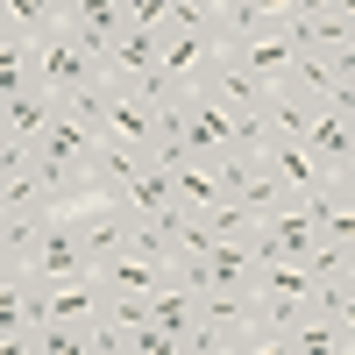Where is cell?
Returning a JSON list of instances; mask_svg holds the SVG:
<instances>
[{
  "mask_svg": "<svg viewBox=\"0 0 355 355\" xmlns=\"http://www.w3.org/2000/svg\"><path fill=\"white\" fill-rule=\"evenodd\" d=\"M327 348H355V341H348L341 320H334V313H320V306H313L291 334H277V355H327Z\"/></svg>",
  "mask_w": 355,
  "mask_h": 355,
  "instance_id": "17",
  "label": "cell"
},
{
  "mask_svg": "<svg viewBox=\"0 0 355 355\" xmlns=\"http://www.w3.org/2000/svg\"><path fill=\"white\" fill-rule=\"evenodd\" d=\"M306 277H313V284H341V277H355V249H341V242H327V234H320L313 256H306Z\"/></svg>",
  "mask_w": 355,
  "mask_h": 355,
  "instance_id": "24",
  "label": "cell"
},
{
  "mask_svg": "<svg viewBox=\"0 0 355 355\" xmlns=\"http://www.w3.org/2000/svg\"><path fill=\"white\" fill-rule=\"evenodd\" d=\"M64 21L78 28V43H85V50H100V57L128 36V8H121V0H78Z\"/></svg>",
  "mask_w": 355,
  "mask_h": 355,
  "instance_id": "12",
  "label": "cell"
},
{
  "mask_svg": "<svg viewBox=\"0 0 355 355\" xmlns=\"http://www.w3.org/2000/svg\"><path fill=\"white\" fill-rule=\"evenodd\" d=\"M150 64H164V36H157V28H128V36L107 50V85H114V93H128V78L150 71Z\"/></svg>",
  "mask_w": 355,
  "mask_h": 355,
  "instance_id": "13",
  "label": "cell"
},
{
  "mask_svg": "<svg viewBox=\"0 0 355 355\" xmlns=\"http://www.w3.org/2000/svg\"><path fill=\"white\" fill-rule=\"evenodd\" d=\"M64 21V0H0V28H15V36H50V28Z\"/></svg>",
  "mask_w": 355,
  "mask_h": 355,
  "instance_id": "21",
  "label": "cell"
},
{
  "mask_svg": "<svg viewBox=\"0 0 355 355\" xmlns=\"http://www.w3.org/2000/svg\"><path fill=\"white\" fill-rule=\"evenodd\" d=\"M199 93H214V100H220L227 114H263V100H270V85H263V78H256V71L242 64V57L227 50L220 64H214V78L199 85Z\"/></svg>",
  "mask_w": 355,
  "mask_h": 355,
  "instance_id": "9",
  "label": "cell"
},
{
  "mask_svg": "<svg viewBox=\"0 0 355 355\" xmlns=\"http://www.w3.org/2000/svg\"><path fill=\"white\" fill-rule=\"evenodd\" d=\"M64 114V100L50 93V85L21 78L15 93H0V135H21V142H43V128Z\"/></svg>",
  "mask_w": 355,
  "mask_h": 355,
  "instance_id": "5",
  "label": "cell"
},
{
  "mask_svg": "<svg viewBox=\"0 0 355 355\" xmlns=\"http://www.w3.org/2000/svg\"><path fill=\"white\" fill-rule=\"evenodd\" d=\"M28 78L50 85L57 100H71V93H85V85H100V78H107V57H100V50H85L71 21H57L50 36H36V50H28Z\"/></svg>",
  "mask_w": 355,
  "mask_h": 355,
  "instance_id": "1",
  "label": "cell"
},
{
  "mask_svg": "<svg viewBox=\"0 0 355 355\" xmlns=\"http://www.w3.org/2000/svg\"><path fill=\"white\" fill-rule=\"evenodd\" d=\"M185 135H192V150L206 157V164H220V157H234V114L214 100V93H185Z\"/></svg>",
  "mask_w": 355,
  "mask_h": 355,
  "instance_id": "8",
  "label": "cell"
},
{
  "mask_svg": "<svg viewBox=\"0 0 355 355\" xmlns=\"http://www.w3.org/2000/svg\"><path fill=\"white\" fill-rule=\"evenodd\" d=\"M348 128H355V114H348Z\"/></svg>",
  "mask_w": 355,
  "mask_h": 355,
  "instance_id": "32",
  "label": "cell"
},
{
  "mask_svg": "<svg viewBox=\"0 0 355 355\" xmlns=\"http://www.w3.org/2000/svg\"><path fill=\"white\" fill-rule=\"evenodd\" d=\"M0 214H57V199H50V185H43L36 164L0 171Z\"/></svg>",
  "mask_w": 355,
  "mask_h": 355,
  "instance_id": "18",
  "label": "cell"
},
{
  "mask_svg": "<svg viewBox=\"0 0 355 355\" xmlns=\"http://www.w3.org/2000/svg\"><path fill=\"white\" fill-rule=\"evenodd\" d=\"M334 15H348V21H355V0H334Z\"/></svg>",
  "mask_w": 355,
  "mask_h": 355,
  "instance_id": "31",
  "label": "cell"
},
{
  "mask_svg": "<svg viewBox=\"0 0 355 355\" xmlns=\"http://www.w3.org/2000/svg\"><path fill=\"white\" fill-rule=\"evenodd\" d=\"M313 313V284H291V291H263L256 284V320H263V348H277V334H291L299 320Z\"/></svg>",
  "mask_w": 355,
  "mask_h": 355,
  "instance_id": "14",
  "label": "cell"
},
{
  "mask_svg": "<svg viewBox=\"0 0 355 355\" xmlns=\"http://www.w3.org/2000/svg\"><path fill=\"white\" fill-rule=\"evenodd\" d=\"M107 142H128V150H150L157 142V107L150 100H135V93H114V107H107Z\"/></svg>",
  "mask_w": 355,
  "mask_h": 355,
  "instance_id": "16",
  "label": "cell"
},
{
  "mask_svg": "<svg viewBox=\"0 0 355 355\" xmlns=\"http://www.w3.org/2000/svg\"><path fill=\"white\" fill-rule=\"evenodd\" d=\"M21 270H36V277H93V263H85L78 227H71V214H64V206H57V214L43 220V242H36V256H28Z\"/></svg>",
  "mask_w": 355,
  "mask_h": 355,
  "instance_id": "4",
  "label": "cell"
},
{
  "mask_svg": "<svg viewBox=\"0 0 355 355\" xmlns=\"http://www.w3.org/2000/svg\"><path fill=\"white\" fill-rule=\"evenodd\" d=\"M121 8H128V28H157V36L171 28V0H121Z\"/></svg>",
  "mask_w": 355,
  "mask_h": 355,
  "instance_id": "28",
  "label": "cell"
},
{
  "mask_svg": "<svg viewBox=\"0 0 355 355\" xmlns=\"http://www.w3.org/2000/svg\"><path fill=\"white\" fill-rule=\"evenodd\" d=\"M220 57H227V43L214 36V28H164V71H171V78L206 85Z\"/></svg>",
  "mask_w": 355,
  "mask_h": 355,
  "instance_id": "6",
  "label": "cell"
},
{
  "mask_svg": "<svg viewBox=\"0 0 355 355\" xmlns=\"http://www.w3.org/2000/svg\"><path fill=\"white\" fill-rule=\"evenodd\" d=\"M171 185H178V206H185V214H214V206L227 199V178H220V164H206V157L178 164V171H171Z\"/></svg>",
  "mask_w": 355,
  "mask_h": 355,
  "instance_id": "15",
  "label": "cell"
},
{
  "mask_svg": "<svg viewBox=\"0 0 355 355\" xmlns=\"http://www.w3.org/2000/svg\"><path fill=\"white\" fill-rule=\"evenodd\" d=\"M128 256L178 263V227H171V220H135V227H128Z\"/></svg>",
  "mask_w": 355,
  "mask_h": 355,
  "instance_id": "23",
  "label": "cell"
},
{
  "mask_svg": "<svg viewBox=\"0 0 355 355\" xmlns=\"http://www.w3.org/2000/svg\"><path fill=\"white\" fill-rule=\"evenodd\" d=\"M306 150H313L320 164L334 171V164H341V157L355 150V128H348V114H334L327 100H320V114H313V121H306Z\"/></svg>",
  "mask_w": 355,
  "mask_h": 355,
  "instance_id": "19",
  "label": "cell"
},
{
  "mask_svg": "<svg viewBox=\"0 0 355 355\" xmlns=\"http://www.w3.org/2000/svg\"><path fill=\"white\" fill-rule=\"evenodd\" d=\"M206 220H214V234H220V242H256V227H263V220H256V214H249V206L234 199V192H227V199H220Z\"/></svg>",
  "mask_w": 355,
  "mask_h": 355,
  "instance_id": "26",
  "label": "cell"
},
{
  "mask_svg": "<svg viewBox=\"0 0 355 355\" xmlns=\"http://www.w3.org/2000/svg\"><path fill=\"white\" fill-rule=\"evenodd\" d=\"M327 185H334V199H355V150H348V157L327 171Z\"/></svg>",
  "mask_w": 355,
  "mask_h": 355,
  "instance_id": "29",
  "label": "cell"
},
{
  "mask_svg": "<svg viewBox=\"0 0 355 355\" xmlns=\"http://www.w3.org/2000/svg\"><path fill=\"white\" fill-rule=\"evenodd\" d=\"M234 57H242L263 85H284V71H291V57H299V43H291L284 21H277V28H256V36H242V43H234Z\"/></svg>",
  "mask_w": 355,
  "mask_h": 355,
  "instance_id": "11",
  "label": "cell"
},
{
  "mask_svg": "<svg viewBox=\"0 0 355 355\" xmlns=\"http://www.w3.org/2000/svg\"><path fill=\"white\" fill-rule=\"evenodd\" d=\"M71 227H78L85 263H93V270H107L114 256H128V227H135V214H128V206H114V199H93V206H78V214H71Z\"/></svg>",
  "mask_w": 355,
  "mask_h": 355,
  "instance_id": "2",
  "label": "cell"
},
{
  "mask_svg": "<svg viewBox=\"0 0 355 355\" xmlns=\"http://www.w3.org/2000/svg\"><path fill=\"white\" fill-rule=\"evenodd\" d=\"M107 199L128 206L135 220H171V214H178V185H171V171H157V164H135Z\"/></svg>",
  "mask_w": 355,
  "mask_h": 355,
  "instance_id": "7",
  "label": "cell"
},
{
  "mask_svg": "<svg viewBox=\"0 0 355 355\" xmlns=\"http://www.w3.org/2000/svg\"><path fill=\"white\" fill-rule=\"evenodd\" d=\"M284 85H291V93H306V100H327L334 85H341V71H334V57L299 50V57H291V71H284Z\"/></svg>",
  "mask_w": 355,
  "mask_h": 355,
  "instance_id": "22",
  "label": "cell"
},
{
  "mask_svg": "<svg viewBox=\"0 0 355 355\" xmlns=\"http://www.w3.org/2000/svg\"><path fill=\"white\" fill-rule=\"evenodd\" d=\"M220 0H171V28H214Z\"/></svg>",
  "mask_w": 355,
  "mask_h": 355,
  "instance_id": "27",
  "label": "cell"
},
{
  "mask_svg": "<svg viewBox=\"0 0 355 355\" xmlns=\"http://www.w3.org/2000/svg\"><path fill=\"white\" fill-rule=\"evenodd\" d=\"M306 214H313V227L327 234V242L355 249V199H334V185H320V192L306 199Z\"/></svg>",
  "mask_w": 355,
  "mask_h": 355,
  "instance_id": "20",
  "label": "cell"
},
{
  "mask_svg": "<svg viewBox=\"0 0 355 355\" xmlns=\"http://www.w3.org/2000/svg\"><path fill=\"white\" fill-rule=\"evenodd\" d=\"M263 164H270V171L284 178V192H291V199H313L320 185H327V164H320V157L306 150V142H291V135H270Z\"/></svg>",
  "mask_w": 355,
  "mask_h": 355,
  "instance_id": "10",
  "label": "cell"
},
{
  "mask_svg": "<svg viewBox=\"0 0 355 355\" xmlns=\"http://www.w3.org/2000/svg\"><path fill=\"white\" fill-rule=\"evenodd\" d=\"M313 242H320V227H313V214H306V199H284L277 214H263V227H256V263L263 256H291V263H306L313 256Z\"/></svg>",
  "mask_w": 355,
  "mask_h": 355,
  "instance_id": "3",
  "label": "cell"
},
{
  "mask_svg": "<svg viewBox=\"0 0 355 355\" xmlns=\"http://www.w3.org/2000/svg\"><path fill=\"white\" fill-rule=\"evenodd\" d=\"M249 8H256V15H263V21H284V15H291V8H299V0H249Z\"/></svg>",
  "mask_w": 355,
  "mask_h": 355,
  "instance_id": "30",
  "label": "cell"
},
{
  "mask_svg": "<svg viewBox=\"0 0 355 355\" xmlns=\"http://www.w3.org/2000/svg\"><path fill=\"white\" fill-rule=\"evenodd\" d=\"M107 320H114L121 334L150 327V320H157V291H107Z\"/></svg>",
  "mask_w": 355,
  "mask_h": 355,
  "instance_id": "25",
  "label": "cell"
}]
</instances>
